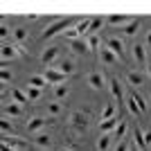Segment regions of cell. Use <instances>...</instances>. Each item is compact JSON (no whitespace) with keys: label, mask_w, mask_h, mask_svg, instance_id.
Instances as JSON below:
<instances>
[{"label":"cell","mask_w":151,"mask_h":151,"mask_svg":"<svg viewBox=\"0 0 151 151\" xmlns=\"http://www.w3.org/2000/svg\"><path fill=\"white\" fill-rule=\"evenodd\" d=\"M147 45H151V32L147 34Z\"/></svg>","instance_id":"cell-41"},{"label":"cell","mask_w":151,"mask_h":151,"mask_svg":"<svg viewBox=\"0 0 151 151\" xmlns=\"http://www.w3.org/2000/svg\"><path fill=\"white\" fill-rule=\"evenodd\" d=\"M108 23L111 25H126V23H131V18L124 14H113V16H108Z\"/></svg>","instance_id":"cell-17"},{"label":"cell","mask_w":151,"mask_h":151,"mask_svg":"<svg viewBox=\"0 0 151 151\" xmlns=\"http://www.w3.org/2000/svg\"><path fill=\"white\" fill-rule=\"evenodd\" d=\"M43 77L47 79V83H57V86H59V83H65V81H68V75H63L61 70H57V68H47Z\"/></svg>","instance_id":"cell-4"},{"label":"cell","mask_w":151,"mask_h":151,"mask_svg":"<svg viewBox=\"0 0 151 151\" xmlns=\"http://www.w3.org/2000/svg\"><path fill=\"white\" fill-rule=\"evenodd\" d=\"M99 54H101V61H104V63H115V61H117V57H115L113 52L108 50L106 45H101V50H99Z\"/></svg>","instance_id":"cell-19"},{"label":"cell","mask_w":151,"mask_h":151,"mask_svg":"<svg viewBox=\"0 0 151 151\" xmlns=\"http://www.w3.org/2000/svg\"><path fill=\"white\" fill-rule=\"evenodd\" d=\"M111 93H113V97L117 99V104L122 101V83H120V79L117 77H113L111 79Z\"/></svg>","instance_id":"cell-14"},{"label":"cell","mask_w":151,"mask_h":151,"mask_svg":"<svg viewBox=\"0 0 151 151\" xmlns=\"http://www.w3.org/2000/svg\"><path fill=\"white\" fill-rule=\"evenodd\" d=\"M97 43H99V36H97V34H90L88 36V47L90 50H97V47H99Z\"/></svg>","instance_id":"cell-35"},{"label":"cell","mask_w":151,"mask_h":151,"mask_svg":"<svg viewBox=\"0 0 151 151\" xmlns=\"http://www.w3.org/2000/svg\"><path fill=\"white\" fill-rule=\"evenodd\" d=\"M133 61L135 63H147V50H145V45H133Z\"/></svg>","instance_id":"cell-13"},{"label":"cell","mask_w":151,"mask_h":151,"mask_svg":"<svg viewBox=\"0 0 151 151\" xmlns=\"http://www.w3.org/2000/svg\"><path fill=\"white\" fill-rule=\"evenodd\" d=\"M135 145H138V149L142 151V149H147V142H145V133L140 131L138 126H135Z\"/></svg>","instance_id":"cell-26"},{"label":"cell","mask_w":151,"mask_h":151,"mask_svg":"<svg viewBox=\"0 0 151 151\" xmlns=\"http://www.w3.org/2000/svg\"><path fill=\"white\" fill-rule=\"evenodd\" d=\"M126 106H129V113H131V115H135V117H140V115H142V111L138 108V104H135V99H133V97H129V99H126Z\"/></svg>","instance_id":"cell-25"},{"label":"cell","mask_w":151,"mask_h":151,"mask_svg":"<svg viewBox=\"0 0 151 151\" xmlns=\"http://www.w3.org/2000/svg\"><path fill=\"white\" fill-rule=\"evenodd\" d=\"M27 97H29V99H38V97H41V88H34V86H27Z\"/></svg>","instance_id":"cell-34"},{"label":"cell","mask_w":151,"mask_h":151,"mask_svg":"<svg viewBox=\"0 0 151 151\" xmlns=\"http://www.w3.org/2000/svg\"><path fill=\"white\" fill-rule=\"evenodd\" d=\"M2 145L12 147V149H27V142L18 140L16 135H2Z\"/></svg>","instance_id":"cell-8"},{"label":"cell","mask_w":151,"mask_h":151,"mask_svg":"<svg viewBox=\"0 0 151 151\" xmlns=\"http://www.w3.org/2000/svg\"><path fill=\"white\" fill-rule=\"evenodd\" d=\"M52 68H57V70H61L63 75H72L75 72V61L72 59H63V61H59V63H54Z\"/></svg>","instance_id":"cell-10"},{"label":"cell","mask_w":151,"mask_h":151,"mask_svg":"<svg viewBox=\"0 0 151 151\" xmlns=\"http://www.w3.org/2000/svg\"><path fill=\"white\" fill-rule=\"evenodd\" d=\"M147 70H149V75H151V63H147Z\"/></svg>","instance_id":"cell-43"},{"label":"cell","mask_w":151,"mask_h":151,"mask_svg":"<svg viewBox=\"0 0 151 151\" xmlns=\"http://www.w3.org/2000/svg\"><path fill=\"white\" fill-rule=\"evenodd\" d=\"M120 115H115V117H111V120H106V122H99V131L101 133H113L115 129H117V124H120Z\"/></svg>","instance_id":"cell-7"},{"label":"cell","mask_w":151,"mask_h":151,"mask_svg":"<svg viewBox=\"0 0 151 151\" xmlns=\"http://www.w3.org/2000/svg\"><path fill=\"white\" fill-rule=\"evenodd\" d=\"M126 81L131 83V86H142V83H145V77L140 75V72H129V75H126Z\"/></svg>","instance_id":"cell-21"},{"label":"cell","mask_w":151,"mask_h":151,"mask_svg":"<svg viewBox=\"0 0 151 151\" xmlns=\"http://www.w3.org/2000/svg\"><path fill=\"white\" fill-rule=\"evenodd\" d=\"M124 133H126V122L122 120L120 124H117V129H115V133H113V135H115L117 140H122V138H124Z\"/></svg>","instance_id":"cell-32"},{"label":"cell","mask_w":151,"mask_h":151,"mask_svg":"<svg viewBox=\"0 0 151 151\" xmlns=\"http://www.w3.org/2000/svg\"><path fill=\"white\" fill-rule=\"evenodd\" d=\"M5 113H7V115H14V117H18V115L23 113V106H20V104H16V101H9V104L5 106Z\"/></svg>","instance_id":"cell-18"},{"label":"cell","mask_w":151,"mask_h":151,"mask_svg":"<svg viewBox=\"0 0 151 151\" xmlns=\"http://www.w3.org/2000/svg\"><path fill=\"white\" fill-rule=\"evenodd\" d=\"M59 54H61V47H59V45H52V47H47V50L41 54V61L43 63H54V59H57Z\"/></svg>","instance_id":"cell-6"},{"label":"cell","mask_w":151,"mask_h":151,"mask_svg":"<svg viewBox=\"0 0 151 151\" xmlns=\"http://www.w3.org/2000/svg\"><path fill=\"white\" fill-rule=\"evenodd\" d=\"M63 36L68 38L70 43H72L75 38H81V36H79V32H77V27H70V29H65V32H63Z\"/></svg>","instance_id":"cell-30"},{"label":"cell","mask_w":151,"mask_h":151,"mask_svg":"<svg viewBox=\"0 0 151 151\" xmlns=\"http://www.w3.org/2000/svg\"><path fill=\"white\" fill-rule=\"evenodd\" d=\"M61 151H70V149H61Z\"/></svg>","instance_id":"cell-44"},{"label":"cell","mask_w":151,"mask_h":151,"mask_svg":"<svg viewBox=\"0 0 151 151\" xmlns=\"http://www.w3.org/2000/svg\"><path fill=\"white\" fill-rule=\"evenodd\" d=\"M106 47L113 52L117 59H122V54H124V43H122L120 38H108V41H106Z\"/></svg>","instance_id":"cell-5"},{"label":"cell","mask_w":151,"mask_h":151,"mask_svg":"<svg viewBox=\"0 0 151 151\" xmlns=\"http://www.w3.org/2000/svg\"><path fill=\"white\" fill-rule=\"evenodd\" d=\"M70 126H72L75 133H86V129H88V115L81 113V111H75L70 115Z\"/></svg>","instance_id":"cell-2"},{"label":"cell","mask_w":151,"mask_h":151,"mask_svg":"<svg viewBox=\"0 0 151 151\" xmlns=\"http://www.w3.org/2000/svg\"><path fill=\"white\" fill-rule=\"evenodd\" d=\"M111 135L113 133H101L99 140H97V151H106L108 147H111Z\"/></svg>","instance_id":"cell-15"},{"label":"cell","mask_w":151,"mask_h":151,"mask_svg":"<svg viewBox=\"0 0 151 151\" xmlns=\"http://www.w3.org/2000/svg\"><path fill=\"white\" fill-rule=\"evenodd\" d=\"M131 97H133V99H135V104H138V108H140V111H142V115H145V113H147V101H145V97H142V95H138V93H133Z\"/></svg>","instance_id":"cell-28"},{"label":"cell","mask_w":151,"mask_h":151,"mask_svg":"<svg viewBox=\"0 0 151 151\" xmlns=\"http://www.w3.org/2000/svg\"><path fill=\"white\" fill-rule=\"evenodd\" d=\"M138 29H140V23H138V20H131V23H126L124 27H120V32H122V34H126V36H133Z\"/></svg>","instance_id":"cell-16"},{"label":"cell","mask_w":151,"mask_h":151,"mask_svg":"<svg viewBox=\"0 0 151 151\" xmlns=\"http://www.w3.org/2000/svg\"><path fill=\"white\" fill-rule=\"evenodd\" d=\"M0 57H2V68H7V61H12V59L20 57V54L14 43H2L0 45Z\"/></svg>","instance_id":"cell-3"},{"label":"cell","mask_w":151,"mask_h":151,"mask_svg":"<svg viewBox=\"0 0 151 151\" xmlns=\"http://www.w3.org/2000/svg\"><path fill=\"white\" fill-rule=\"evenodd\" d=\"M47 111H50L52 115H59L61 113V104H59V101H52L50 106H47Z\"/></svg>","instance_id":"cell-36"},{"label":"cell","mask_w":151,"mask_h":151,"mask_svg":"<svg viewBox=\"0 0 151 151\" xmlns=\"http://www.w3.org/2000/svg\"><path fill=\"white\" fill-rule=\"evenodd\" d=\"M129 151H140V149H138L135 145H133V147H129Z\"/></svg>","instance_id":"cell-42"},{"label":"cell","mask_w":151,"mask_h":151,"mask_svg":"<svg viewBox=\"0 0 151 151\" xmlns=\"http://www.w3.org/2000/svg\"><path fill=\"white\" fill-rule=\"evenodd\" d=\"M145 142H147V147H151V131L145 133Z\"/></svg>","instance_id":"cell-40"},{"label":"cell","mask_w":151,"mask_h":151,"mask_svg":"<svg viewBox=\"0 0 151 151\" xmlns=\"http://www.w3.org/2000/svg\"><path fill=\"white\" fill-rule=\"evenodd\" d=\"M101 25H104V18H93V23H90V32L99 29Z\"/></svg>","instance_id":"cell-37"},{"label":"cell","mask_w":151,"mask_h":151,"mask_svg":"<svg viewBox=\"0 0 151 151\" xmlns=\"http://www.w3.org/2000/svg\"><path fill=\"white\" fill-rule=\"evenodd\" d=\"M88 83H90V88L101 90L104 88V75H101V72H90L88 75Z\"/></svg>","instance_id":"cell-12"},{"label":"cell","mask_w":151,"mask_h":151,"mask_svg":"<svg viewBox=\"0 0 151 151\" xmlns=\"http://www.w3.org/2000/svg\"><path fill=\"white\" fill-rule=\"evenodd\" d=\"M45 124H47V120H45V117H32V120L27 122V133L36 135V131H38V129H43Z\"/></svg>","instance_id":"cell-9"},{"label":"cell","mask_w":151,"mask_h":151,"mask_svg":"<svg viewBox=\"0 0 151 151\" xmlns=\"http://www.w3.org/2000/svg\"><path fill=\"white\" fill-rule=\"evenodd\" d=\"M65 95H68V86H65V83H59L57 88H54V97H57V99H65Z\"/></svg>","instance_id":"cell-29"},{"label":"cell","mask_w":151,"mask_h":151,"mask_svg":"<svg viewBox=\"0 0 151 151\" xmlns=\"http://www.w3.org/2000/svg\"><path fill=\"white\" fill-rule=\"evenodd\" d=\"M0 79H2V81H12V75H9V72H7V68H2V70H0Z\"/></svg>","instance_id":"cell-38"},{"label":"cell","mask_w":151,"mask_h":151,"mask_svg":"<svg viewBox=\"0 0 151 151\" xmlns=\"http://www.w3.org/2000/svg\"><path fill=\"white\" fill-rule=\"evenodd\" d=\"M14 38H16V43H23L27 38V29L25 27H16V29H14Z\"/></svg>","instance_id":"cell-27"},{"label":"cell","mask_w":151,"mask_h":151,"mask_svg":"<svg viewBox=\"0 0 151 151\" xmlns=\"http://www.w3.org/2000/svg\"><path fill=\"white\" fill-rule=\"evenodd\" d=\"M115 104H106L104 106V111H101V117H99V122H106V120H111V117H115Z\"/></svg>","instance_id":"cell-20"},{"label":"cell","mask_w":151,"mask_h":151,"mask_svg":"<svg viewBox=\"0 0 151 151\" xmlns=\"http://www.w3.org/2000/svg\"><path fill=\"white\" fill-rule=\"evenodd\" d=\"M0 131H2V135H9V133H14V126L7 120H0Z\"/></svg>","instance_id":"cell-33"},{"label":"cell","mask_w":151,"mask_h":151,"mask_svg":"<svg viewBox=\"0 0 151 151\" xmlns=\"http://www.w3.org/2000/svg\"><path fill=\"white\" fill-rule=\"evenodd\" d=\"M115 151H129V145H126V142H120V145L115 147Z\"/></svg>","instance_id":"cell-39"},{"label":"cell","mask_w":151,"mask_h":151,"mask_svg":"<svg viewBox=\"0 0 151 151\" xmlns=\"http://www.w3.org/2000/svg\"><path fill=\"white\" fill-rule=\"evenodd\" d=\"M12 97H14V101H16V104H20V106H23V104H27V99H29V97H27V93H23V90H18V88L12 90Z\"/></svg>","instance_id":"cell-22"},{"label":"cell","mask_w":151,"mask_h":151,"mask_svg":"<svg viewBox=\"0 0 151 151\" xmlns=\"http://www.w3.org/2000/svg\"><path fill=\"white\" fill-rule=\"evenodd\" d=\"M45 83H47V79H45L43 75H34L29 79V86H34V88H43Z\"/></svg>","instance_id":"cell-24"},{"label":"cell","mask_w":151,"mask_h":151,"mask_svg":"<svg viewBox=\"0 0 151 151\" xmlns=\"http://www.w3.org/2000/svg\"><path fill=\"white\" fill-rule=\"evenodd\" d=\"M70 50L75 52V54H86L90 47H88V41H83V38H75V41L70 43Z\"/></svg>","instance_id":"cell-11"},{"label":"cell","mask_w":151,"mask_h":151,"mask_svg":"<svg viewBox=\"0 0 151 151\" xmlns=\"http://www.w3.org/2000/svg\"><path fill=\"white\" fill-rule=\"evenodd\" d=\"M90 23H93V18H83L81 23H79V25H77V32H79V36H86V34H88L90 32Z\"/></svg>","instance_id":"cell-23"},{"label":"cell","mask_w":151,"mask_h":151,"mask_svg":"<svg viewBox=\"0 0 151 151\" xmlns=\"http://www.w3.org/2000/svg\"><path fill=\"white\" fill-rule=\"evenodd\" d=\"M34 142H36L38 147H50V138H47L45 133H38L36 138H34Z\"/></svg>","instance_id":"cell-31"},{"label":"cell","mask_w":151,"mask_h":151,"mask_svg":"<svg viewBox=\"0 0 151 151\" xmlns=\"http://www.w3.org/2000/svg\"><path fill=\"white\" fill-rule=\"evenodd\" d=\"M65 29H70V18H59V20H54L47 29H43V34H41V38H52V36H57V34H61V32H65Z\"/></svg>","instance_id":"cell-1"}]
</instances>
